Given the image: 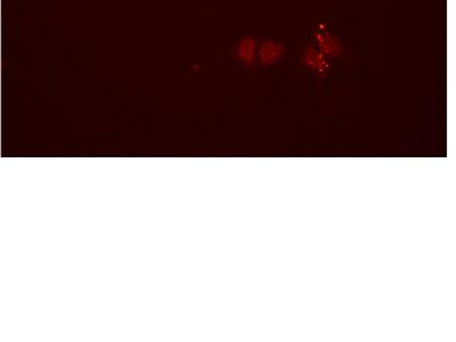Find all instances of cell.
I'll return each mask as SVG.
<instances>
[{
	"label": "cell",
	"mask_w": 456,
	"mask_h": 342,
	"mask_svg": "<svg viewBox=\"0 0 456 342\" xmlns=\"http://www.w3.org/2000/svg\"><path fill=\"white\" fill-rule=\"evenodd\" d=\"M235 55L237 60L244 65L255 64L258 55V45L255 41V38L246 36V37L241 38L237 43L236 50H235Z\"/></svg>",
	"instance_id": "3"
},
{
	"label": "cell",
	"mask_w": 456,
	"mask_h": 342,
	"mask_svg": "<svg viewBox=\"0 0 456 342\" xmlns=\"http://www.w3.org/2000/svg\"><path fill=\"white\" fill-rule=\"evenodd\" d=\"M286 49L283 47L282 43L275 40H264L258 46V60L260 64L267 67V65L276 64L281 58L284 55Z\"/></svg>",
	"instance_id": "1"
},
{
	"label": "cell",
	"mask_w": 456,
	"mask_h": 342,
	"mask_svg": "<svg viewBox=\"0 0 456 342\" xmlns=\"http://www.w3.org/2000/svg\"><path fill=\"white\" fill-rule=\"evenodd\" d=\"M304 63L309 67L311 70L324 72L328 67V56L323 54L316 47L306 49L304 54Z\"/></svg>",
	"instance_id": "4"
},
{
	"label": "cell",
	"mask_w": 456,
	"mask_h": 342,
	"mask_svg": "<svg viewBox=\"0 0 456 342\" xmlns=\"http://www.w3.org/2000/svg\"><path fill=\"white\" fill-rule=\"evenodd\" d=\"M314 39L316 43L315 47L326 56H335L340 53V41L333 36L331 31L318 28L314 34Z\"/></svg>",
	"instance_id": "2"
}]
</instances>
